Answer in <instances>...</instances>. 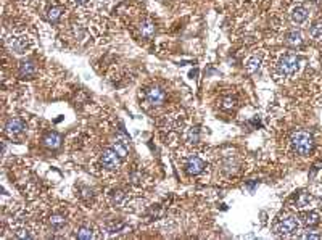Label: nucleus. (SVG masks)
<instances>
[{
  "label": "nucleus",
  "mask_w": 322,
  "mask_h": 240,
  "mask_svg": "<svg viewBox=\"0 0 322 240\" xmlns=\"http://www.w3.org/2000/svg\"><path fill=\"white\" fill-rule=\"evenodd\" d=\"M76 237L81 240H91V239H97V231H95L94 226L91 224H84L76 231Z\"/></svg>",
  "instance_id": "obj_10"
},
{
  "label": "nucleus",
  "mask_w": 322,
  "mask_h": 240,
  "mask_svg": "<svg viewBox=\"0 0 322 240\" xmlns=\"http://www.w3.org/2000/svg\"><path fill=\"white\" fill-rule=\"evenodd\" d=\"M6 45L11 52H15L18 55H23L29 49V39H27L24 34H19V36H11L10 39H6Z\"/></svg>",
  "instance_id": "obj_5"
},
{
  "label": "nucleus",
  "mask_w": 322,
  "mask_h": 240,
  "mask_svg": "<svg viewBox=\"0 0 322 240\" xmlns=\"http://www.w3.org/2000/svg\"><path fill=\"white\" fill-rule=\"evenodd\" d=\"M198 139H200V131H198V127H192L189 129V142H194L197 143Z\"/></svg>",
  "instance_id": "obj_25"
},
{
  "label": "nucleus",
  "mask_w": 322,
  "mask_h": 240,
  "mask_svg": "<svg viewBox=\"0 0 322 240\" xmlns=\"http://www.w3.org/2000/svg\"><path fill=\"white\" fill-rule=\"evenodd\" d=\"M319 213H316V211H310V213H305V215H301L300 218V223L301 224H305L306 228H311V226H316L319 223Z\"/></svg>",
  "instance_id": "obj_15"
},
{
  "label": "nucleus",
  "mask_w": 322,
  "mask_h": 240,
  "mask_svg": "<svg viewBox=\"0 0 322 240\" xmlns=\"http://www.w3.org/2000/svg\"><path fill=\"white\" fill-rule=\"evenodd\" d=\"M24 124L19 118H10L5 124V132L8 135H18L19 132H23Z\"/></svg>",
  "instance_id": "obj_9"
},
{
  "label": "nucleus",
  "mask_w": 322,
  "mask_h": 240,
  "mask_svg": "<svg viewBox=\"0 0 322 240\" xmlns=\"http://www.w3.org/2000/svg\"><path fill=\"white\" fill-rule=\"evenodd\" d=\"M205 169V161L202 158H198V156H192L189 158V161L186 163V171L190 174V176H197L203 173Z\"/></svg>",
  "instance_id": "obj_7"
},
{
  "label": "nucleus",
  "mask_w": 322,
  "mask_h": 240,
  "mask_svg": "<svg viewBox=\"0 0 322 240\" xmlns=\"http://www.w3.org/2000/svg\"><path fill=\"white\" fill-rule=\"evenodd\" d=\"M121 156L114 152L113 148H107L104 153L100 155V166L104 169L108 171H113V169H118L119 164H121Z\"/></svg>",
  "instance_id": "obj_4"
},
{
  "label": "nucleus",
  "mask_w": 322,
  "mask_h": 240,
  "mask_svg": "<svg viewBox=\"0 0 322 240\" xmlns=\"http://www.w3.org/2000/svg\"><path fill=\"white\" fill-rule=\"evenodd\" d=\"M63 6H52V8L47 11V19H49L50 23H57L58 19L63 15Z\"/></svg>",
  "instance_id": "obj_18"
},
{
  "label": "nucleus",
  "mask_w": 322,
  "mask_h": 240,
  "mask_svg": "<svg viewBox=\"0 0 322 240\" xmlns=\"http://www.w3.org/2000/svg\"><path fill=\"white\" fill-rule=\"evenodd\" d=\"M301 68V58L295 53H284L277 58L274 65V76L276 79H285L292 78L300 71Z\"/></svg>",
  "instance_id": "obj_1"
},
{
  "label": "nucleus",
  "mask_w": 322,
  "mask_h": 240,
  "mask_svg": "<svg viewBox=\"0 0 322 240\" xmlns=\"http://www.w3.org/2000/svg\"><path fill=\"white\" fill-rule=\"evenodd\" d=\"M15 234L19 237V239H32L34 236L31 234V231L27 229V228H18L16 231H15Z\"/></svg>",
  "instance_id": "obj_24"
},
{
  "label": "nucleus",
  "mask_w": 322,
  "mask_h": 240,
  "mask_svg": "<svg viewBox=\"0 0 322 240\" xmlns=\"http://www.w3.org/2000/svg\"><path fill=\"white\" fill-rule=\"evenodd\" d=\"M310 36L318 40V42H322V21H318L314 23L311 27H310Z\"/></svg>",
  "instance_id": "obj_20"
},
{
  "label": "nucleus",
  "mask_w": 322,
  "mask_h": 240,
  "mask_svg": "<svg viewBox=\"0 0 322 240\" xmlns=\"http://www.w3.org/2000/svg\"><path fill=\"white\" fill-rule=\"evenodd\" d=\"M308 205H310V197L306 194H300L298 198H295V202H293V208L301 210V208L308 207Z\"/></svg>",
  "instance_id": "obj_21"
},
{
  "label": "nucleus",
  "mask_w": 322,
  "mask_h": 240,
  "mask_svg": "<svg viewBox=\"0 0 322 240\" xmlns=\"http://www.w3.org/2000/svg\"><path fill=\"white\" fill-rule=\"evenodd\" d=\"M261 65H263V53H255V55H251L248 60H246L245 70H246V73L255 74V73L259 71Z\"/></svg>",
  "instance_id": "obj_8"
},
{
  "label": "nucleus",
  "mask_w": 322,
  "mask_h": 240,
  "mask_svg": "<svg viewBox=\"0 0 322 240\" xmlns=\"http://www.w3.org/2000/svg\"><path fill=\"white\" fill-rule=\"evenodd\" d=\"M124 200H126L124 192L118 190V192H113V194H111V203L116 205V207H121V205L124 203Z\"/></svg>",
  "instance_id": "obj_22"
},
{
  "label": "nucleus",
  "mask_w": 322,
  "mask_h": 240,
  "mask_svg": "<svg viewBox=\"0 0 322 240\" xmlns=\"http://www.w3.org/2000/svg\"><path fill=\"white\" fill-rule=\"evenodd\" d=\"M234 107V99H230V97H227V99H224V104H222V108H232Z\"/></svg>",
  "instance_id": "obj_26"
},
{
  "label": "nucleus",
  "mask_w": 322,
  "mask_h": 240,
  "mask_svg": "<svg viewBox=\"0 0 322 240\" xmlns=\"http://www.w3.org/2000/svg\"><path fill=\"white\" fill-rule=\"evenodd\" d=\"M111 148L114 150L116 153H118L122 160L126 158L127 156V152H129V147H127V142L126 140H122V139H116L114 142H113V145H111Z\"/></svg>",
  "instance_id": "obj_16"
},
{
  "label": "nucleus",
  "mask_w": 322,
  "mask_h": 240,
  "mask_svg": "<svg viewBox=\"0 0 322 240\" xmlns=\"http://www.w3.org/2000/svg\"><path fill=\"white\" fill-rule=\"evenodd\" d=\"M61 135L57 134V132H50V134H47L45 135V139H44V143H45V147H49V148H58L61 145Z\"/></svg>",
  "instance_id": "obj_17"
},
{
  "label": "nucleus",
  "mask_w": 322,
  "mask_h": 240,
  "mask_svg": "<svg viewBox=\"0 0 322 240\" xmlns=\"http://www.w3.org/2000/svg\"><path fill=\"white\" fill-rule=\"evenodd\" d=\"M274 232L277 236H293L295 232L300 231V219L295 216H284L279 218L276 223H274Z\"/></svg>",
  "instance_id": "obj_3"
},
{
  "label": "nucleus",
  "mask_w": 322,
  "mask_h": 240,
  "mask_svg": "<svg viewBox=\"0 0 322 240\" xmlns=\"http://www.w3.org/2000/svg\"><path fill=\"white\" fill-rule=\"evenodd\" d=\"M36 71H37V68L32 61H21V63H19V76L23 79L32 78L34 74H36Z\"/></svg>",
  "instance_id": "obj_12"
},
{
  "label": "nucleus",
  "mask_w": 322,
  "mask_h": 240,
  "mask_svg": "<svg viewBox=\"0 0 322 240\" xmlns=\"http://www.w3.org/2000/svg\"><path fill=\"white\" fill-rule=\"evenodd\" d=\"M65 224H66V219L61 216V215H53L50 218V228L53 231H61L65 228Z\"/></svg>",
  "instance_id": "obj_19"
},
{
  "label": "nucleus",
  "mask_w": 322,
  "mask_h": 240,
  "mask_svg": "<svg viewBox=\"0 0 322 240\" xmlns=\"http://www.w3.org/2000/svg\"><path fill=\"white\" fill-rule=\"evenodd\" d=\"M285 44H289L292 47H298L303 44V36H301V32L297 31V29H292L285 34Z\"/></svg>",
  "instance_id": "obj_14"
},
{
  "label": "nucleus",
  "mask_w": 322,
  "mask_h": 240,
  "mask_svg": "<svg viewBox=\"0 0 322 240\" xmlns=\"http://www.w3.org/2000/svg\"><path fill=\"white\" fill-rule=\"evenodd\" d=\"M91 0H71L73 5H78V6H82V5H87Z\"/></svg>",
  "instance_id": "obj_27"
},
{
  "label": "nucleus",
  "mask_w": 322,
  "mask_h": 240,
  "mask_svg": "<svg viewBox=\"0 0 322 240\" xmlns=\"http://www.w3.org/2000/svg\"><path fill=\"white\" fill-rule=\"evenodd\" d=\"M290 147L293 150V153L301 155V156H308L314 148V140L313 135L306 131H298L292 135L290 139Z\"/></svg>",
  "instance_id": "obj_2"
},
{
  "label": "nucleus",
  "mask_w": 322,
  "mask_h": 240,
  "mask_svg": "<svg viewBox=\"0 0 322 240\" xmlns=\"http://www.w3.org/2000/svg\"><path fill=\"white\" fill-rule=\"evenodd\" d=\"M19 2H26L27 3V2H31V0H19Z\"/></svg>",
  "instance_id": "obj_29"
},
{
  "label": "nucleus",
  "mask_w": 322,
  "mask_h": 240,
  "mask_svg": "<svg viewBox=\"0 0 322 240\" xmlns=\"http://www.w3.org/2000/svg\"><path fill=\"white\" fill-rule=\"evenodd\" d=\"M308 16H310V11H308V8H305V6H295V8L292 10V19H293V23H297V24H303Z\"/></svg>",
  "instance_id": "obj_11"
},
{
  "label": "nucleus",
  "mask_w": 322,
  "mask_h": 240,
  "mask_svg": "<svg viewBox=\"0 0 322 240\" xmlns=\"http://www.w3.org/2000/svg\"><path fill=\"white\" fill-rule=\"evenodd\" d=\"M145 99L150 105H153V107H158L161 105L164 100H166V92L163 91L161 87H150L147 89V92H145Z\"/></svg>",
  "instance_id": "obj_6"
},
{
  "label": "nucleus",
  "mask_w": 322,
  "mask_h": 240,
  "mask_svg": "<svg viewBox=\"0 0 322 240\" xmlns=\"http://www.w3.org/2000/svg\"><path fill=\"white\" fill-rule=\"evenodd\" d=\"M301 237H303V239H321L319 234H313V232H308V234H303Z\"/></svg>",
  "instance_id": "obj_28"
},
{
  "label": "nucleus",
  "mask_w": 322,
  "mask_h": 240,
  "mask_svg": "<svg viewBox=\"0 0 322 240\" xmlns=\"http://www.w3.org/2000/svg\"><path fill=\"white\" fill-rule=\"evenodd\" d=\"M124 229V223H109L108 226H107V231L109 232V234H114V232H119V231H122Z\"/></svg>",
  "instance_id": "obj_23"
},
{
  "label": "nucleus",
  "mask_w": 322,
  "mask_h": 240,
  "mask_svg": "<svg viewBox=\"0 0 322 240\" xmlns=\"http://www.w3.org/2000/svg\"><path fill=\"white\" fill-rule=\"evenodd\" d=\"M155 23L152 21V19H143V21L140 23V26H139V32H140V36L142 37H147V39H150L155 34Z\"/></svg>",
  "instance_id": "obj_13"
}]
</instances>
